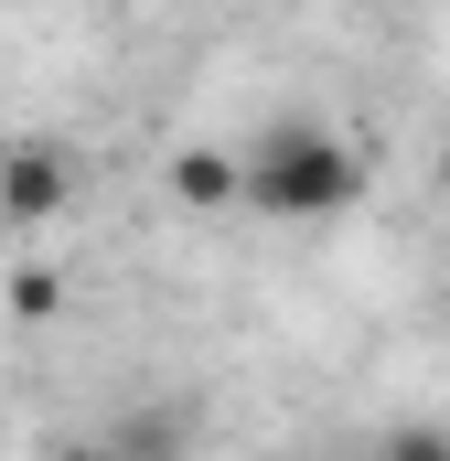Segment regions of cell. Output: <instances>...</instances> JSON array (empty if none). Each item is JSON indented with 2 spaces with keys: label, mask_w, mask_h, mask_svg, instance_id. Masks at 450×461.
<instances>
[{
  "label": "cell",
  "mask_w": 450,
  "mask_h": 461,
  "mask_svg": "<svg viewBox=\"0 0 450 461\" xmlns=\"http://www.w3.org/2000/svg\"><path fill=\"white\" fill-rule=\"evenodd\" d=\"M364 194V161L343 150L322 118H279L257 150H247V215H279V226H322Z\"/></svg>",
  "instance_id": "6da1fadb"
},
{
  "label": "cell",
  "mask_w": 450,
  "mask_h": 461,
  "mask_svg": "<svg viewBox=\"0 0 450 461\" xmlns=\"http://www.w3.org/2000/svg\"><path fill=\"white\" fill-rule=\"evenodd\" d=\"M65 204H76V172H65V150H43V140H32V150H0V226H54V215H65Z\"/></svg>",
  "instance_id": "7a4b0ae2"
},
{
  "label": "cell",
  "mask_w": 450,
  "mask_h": 461,
  "mask_svg": "<svg viewBox=\"0 0 450 461\" xmlns=\"http://www.w3.org/2000/svg\"><path fill=\"white\" fill-rule=\"evenodd\" d=\"M172 204H183V215L247 204V161H236V150H183V161H172Z\"/></svg>",
  "instance_id": "3957f363"
},
{
  "label": "cell",
  "mask_w": 450,
  "mask_h": 461,
  "mask_svg": "<svg viewBox=\"0 0 450 461\" xmlns=\"http://www.w3.org/2000/svg\"><path fill=\"white\" fill-rule=\"evenodd\" d=\"M54 301H65V290H54V268H22V279H11V312H22V322H43Z\"/></svg>",
  "instance_id": "277c9868"
},
{
  "label": "cell",
  "mask_w": 450,
  "mask_h": 461,
  "mask_svg": "<svg viewBox=\"0 0 450 461\" xmlns=\"http://www.w3.org/2000/svg\"><path fill=\"white\" fill-rule=\"evenodd\" d=\"M440 204H450V161H440Z\"/></svg>",
  "instance_id": "5b68a950"
}]
</instances>
